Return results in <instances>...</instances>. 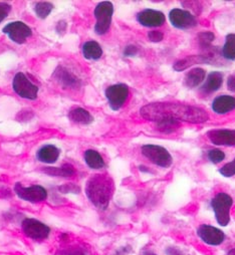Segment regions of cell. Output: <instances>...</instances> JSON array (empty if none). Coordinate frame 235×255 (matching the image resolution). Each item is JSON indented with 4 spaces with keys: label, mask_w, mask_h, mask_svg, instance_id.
Wrapping results in <instances>:
<instances>
[{
    "label": "cell",
    "mask_w": 235,
    "mask_h": 255,
    "mask_svg": "<svg viewBox=\"0 0 235 255\" xmlns=\"http://www.w3.org/2000/svg\"><path fill=\"white\" fill-rule=\"evenodd\" d=\"M130 90L125 84H116L108 87L105 91L106 99L111 110L117 112L121 110L129 98Z\"/></svg>",
    "instance_id": "9c48e42d"
},
{
    "label": "cell",
    "mask_w": 235,
    "mask_h": 255,
    "mask_svg": "<svg viewBox=\"0 0 235 255\" xmlns=\"http://www.w3.org/2000/svg\"><path fill=\"white\" fill-rule=\"evenodd\" d=\"M67 28H68V24L66 21L64 20H61L58 21L56 26H55V31L58 33V34H64L66 31H67Z\"/></svg>",
    "instance_id": "d590c367"
},
{
    "label": "cell",
    "mask_w": 235,
    "mask_h": 255,
    "mask_svg": "<svg viewBox=\"0 0 235 255\" xmlns=\"http://www.w3.org/2000/svg\"><path fill=\"white\" fill-rule=\"evenodd\" d=\"M157 129L165 134H171L174 133L176 130H178L180 127V122L172 119V118H164L156 122Z\"/></svg>",
    "instance_id": "d4e9b609"
},
{
    "label": "cell",
    "mask_w": 235,
    "mask_h": 255,
    "mask_svg": "<svg viewBox=\"0 0 235 255\" xmlns=\"http://www.w3.org/2000/svg\"><path fill=\"white\" fill-rule=\"evenodd\" d=\"M115 190L113 179L105 174L92 176L86 183L85 192L89 201L98 209L106 210Z\"/></svg>",
    "instance_id": "7a4b0ae2"
},
{
    "label": "cell",
    "mask_w": 235,
    "mask_h": 255,
    "mask_svg": "<svg viewBox=\"0 0 235 255\" xmlns=\"http://www.w3.org/2000/svg\"><path fill=\"white\" fill-rule=\"evenodd\" d=\"M21 232L30 240L41 242L49 238L51 229L44 222L35 218H24L21 221Z\"/></svg>",
    "instance_id": "8992f818"
},
{
    "label": "cell",
    "mask_w": 235,
    "mask_h": 255,
    "mask_svg": "<svg viewBox=\"0 0 235 255\" xmlns=\"http://www.w3.org/2000/svg\"><path fill=\"white\" fill-rule=\"evenodd\" d=\"M215 39V35L211 31H205L198 34V40L202 47H209Z\"/></svg>",
    "instance_id": "f546056e"
},
{
    "label": "cell",
    "mask_w": 235,
    "mask_h": 255,
    "mask_svg": "<svg viewBox=\"0 0 235 255\" xmlns=\"http://www.w3.org/2000/svg\"><path fill=\"white\" fill-rule=\"evenodd\" d=\"M52 77L58 84L66 89L77 90L82 86L81 79L63 66H58L54 70Z\"/></svg>",
    "instance_id": "4fadbf2b"
},
{
    "label": "cell",
    "mask_w": 235,
    "mask_h": 255,
    "mask_svg": "<svg viewBox=\"0 0 235 255\" xmlns=\"http://www.w3.org/2000/svg\"><path fill=\"white\" fill-rule=\"evenodd\" d=\"M207 159L212 164H219L224 161L225 159V153L220 149H211L207 152Z\"/></svg>",
    "instance_id": "83f0119b"
},
{
    "label": "cell",
    "mask_w": 235,
    "mask_h": 255,
    "mask_svg": "<svg viewBox=\"0 0 235 255\" xmlns=\"http://www.w3.org/2000/svg\"><path fill=\"white\" fill-rule=\"evenodd\" d=\"M211 109L217 115H226L235 110V97L227 95L216 97L211 104Z\"/></svg>",
    "instance_id": "e0dca14e"
},
{
    "label": "cell",
    "mask_w": 235,
    "mask_h": 255,
    "mask_svg": "<svg viewBox=\"0 0 235 255\" xmlns=\"http://www.w3.org/2000/svg\"><path fill=\"white\" fill-rule=\"evenodd\" d=\"M148 38L152 42H160L164 39V34L159 30H152L148 33Z\"/></svg>",
    "instance_id": "836d02e7"
},
{
    "label": "cell",
    "mask_w": 235,
    "mask_h": 255,
    "mask_svg": "<svg viewBox=\"0 0 235 255\" xmlns=\"http://www.w3.org/2000/svg\"><path fill=\"white\" fill-rule=\"evenodd\" d=\"M2 32L14 43L23 44L26 40L32 36V29L25 22L16 20L7 23L3 28Z\"/></svg>",
    "instance_id": "30bf717a"
},
{
    "label": "cell",
    "mask_w": 235,
    "mask_h": 255,
    "mask_svg": "<svg viewBox=\"0 0 235 255\" xmlns=\"http://www.w3.org/2000/svg\"><path fill=\"white\" fill-rule=\"evenodd\" d=\"M202 62H209V58L206 55H190L185 58H182L178 61H176L173 66L174 71L176 72H183L187 70L188 68L197 65V63H202Z\"/></svg>",
    "instance_id": "d6986e66"
},
{
    "label": "cell",
    "mask_w": 235,
    "mask_h": 255,
    "mask_svg": "<svg viewBox=\"0 0 235 255\" xmlns=\"http://www.w3.org/2000/svg\"><path fill=\"white\" fill-rule=\"evenodd\" d=\"M13 192L20 200L31 204L42 203L48 198L47 190L43 186L37 184L23 186L21 183L17 182L14 184Z\"/></svg>",
    "instance_id": "277c9868"
},
{
    "label": "cell",
    "mask_w": 235,
    "mask_h": 255,
    "mask_svg": "<svg viewBox=\"0 0 235 255\" xmlns=\"http://www.w3.org/2000/svg\"><path fill=\"white\" fill-rule=\"evenodd\" d=\"M219 173L225 178H231L235 176V158L231 161L226 163L219 169Z\"/></svg>",
    "instance_id": "4dcf8cb0"
},
{
    "label": "cell",
    "mask_w": 235,
    "mask_h": 255,
    "mask_svg": "<svg viewBox=\"0 0 235 255\" xmlns=\"http://www.w3.org/2000/svg\"><path fill=\"white\" fill-rule=\"evenodd\" d=\"M140 115L145 120L158 122L164 118H172L179 122L202 124L209 120L208 113L199 107L182 103L157 102L141 108Z\"/></svg>",
    "instance_id": "6da1fadb"
},
{
    "label": "cell",
    "mask_w": 235,
    "mask_h": 255,
    "mask_svg": "<svg viewBox=\"0 0 235 255\" xmlns=\"http://www.w3.org/2000/svg\"><path fill=\"white\" fill-rule=\"evenodd\" d=\"M60 239H61L62 241H67V240L69 239V234H67V233H62L61 236H60Z\"/></svg>",
    "instance_id": "ab89813d"
},
{
    "label": "cell",
    "mask_w": 235,
    "mask_h": 255,
    "mask_svg": "<svg viewBox=\"0 0 235 255\" xmlns=\"http://www.w3.org/2000/svg\"><path fill=\"white\" fill-rule=\"evenodd\" d=\"M165 252H166V255H183L178 248H175V247H169L166 249Z\"/></svg>",
    "instance_id": "74e56055"
},
{
    "label": "cell",
    "mask_w": 235,
    "mask_h": 255,
    "mask_svg": "<svg viewBox=\"0 0 235 255\" xmlns=\"http://www.w3.org/2000/svg\"><path fill=\"white\" fill-rule=\"evenodd\" d=\"M196 233L199 239L208 246H220L226 239V235L221 229L210 224H201Z\"/></svg>",
    "instance_id": "8fae6325"
},
{
    "label": "cell",
    "mask_w": 235,
    "mask_h": 255,
    "mask_svg": "<svg viewBox=\"0 0 235 255\" xmlns=\"http://www.w3.org/2000/svg\"><path fill=\"white\" fill-rule=\"evenodd\" d=\"M83 55L88 60H98L103 56V48L101 44L95 40L86 41L82 46Z\"/></svg>",
    "instance_id": "7402d4cb"
},
{
    "label": "cell",
    "mask_w": 235,
    "mask_h": 255,
    "mask_svg": "<svg viewBox=\"0 0 235 255\" xmlns=\"http://www.w3.org/2000/svg\"><path fill=\"white\" fill-rule=\"evenodd\" d=\"M210 205L216 222L222 227L227 226L230 223V211L233 205L232 197L225 192H219L212 198Z\"/></svg>",
    "instance_id": "3957f363"
},
{
    "label": "cell",
    "mask_w": 235,
    "mask_h": 255,
    "mask_svg": "<svg viewBox=\"0 0 235 255\" xmlns=\"http://www.w3.org/2000/svg\"><path fill=\"white\" fill-rule=\"evenodd\" d=\"M170 23L178 29H190L197 25V18L190 11L174 8L169 12Z\"/></svg>",
    "instance_id": "7c38bea8"
},
{
    "label": "cell",
    "mask_w": 235,
    "mask_h": 255,
    "mask_svg": "<svg viewBox=\"0 0 235 255\" xmlns=\"http://www.w3.org/2000/svg\"><path fill=\"white\" fill-rule=\"evenodd\" d=\"M141 153L147 160L160 168L168 169L173 165L172 155L162 146L146 144L141 147Z\"/></svg>",
    "instance_id": "5b68a950"
},
{
    "label": "cell",
    "mask_w": 235,
    "mask_h": 255,
    "mask_svg": "<svg viewBox=\"0 0 235 255\" xmlns=\"http://www.w3.org/2000/svg\"><path fill=\"white\" fill-rule=\"evenodd\" d=\"M144 255H158V254H156V253H154V252H152V251H146V252L144 253Z\"/></svg>",
    "instance_id": "b9f144b4"
},
{
    "label": "cell",
    "mask_w": 235,
    "mask_h": 255,
    "mask_svg": "<svg viewBox=\"0 0 235 255\" xmlns=\"http://www.w3.org/2000/svg\"><path fill=\"white\" fill-rule=\"evenodd\" d=\"M205 76H206V73L203 69L195 68L190 72H188V74L185 76L184 84L187 88H190V89L197 88L199 85L203 83V81L205 80Z\"/></svg>",
    "instance_id": "cb8c5ba5"
},
{
    "label": "cell",
    "mask_w": 235,
    "mask_h": 255,
    "mask_svg": "<svg viewBox=\"0 0 235 255\" xmlns=\"http://www.w3.org/2000/svg\"><path fill=\"white\" fill-rule=\"evenodd\" d=\"M139 170L142 171V172H144V173H151V171L148 169V167H146V166H144V165L139 166Z\"/></svg>",
    "instance_id": "f35d334b"
},
{
    "label": "cell",
    "mask_w": 235,
    "mask_h": 255,
    "mask_svg": "<svg viewBox=\"0 0 235 255\" xmlns=\"http://www.w3.org/2000/svg\"><path fill=\"white\" fill-rule=\"evenodd\" d=\"M69 119L79 125H90L94 122V117L92 114L84 108H75L70 111Z\"/></svg>",
    "instance_id": "603a6c76"
},
{
    "label": "cell",
    "mask_w": 235,
    "mask_h": 255,
    "mask_svg": "<svg viewBox=\"0 0 235 255\" xmlns=\"http://www.w3.org/2000/svg\"><path fill=\"white\" fill-rule=\"evenodd\" d=\"M227 88L229 91L235 93V75H232L227 79Z\"/></svg>",
    "instance_id": "8d00e7d4"
},
{
    "label": "cell",
    "mask_w": 235,
    "mask_h": 255,
    "mask_svg": "<svg viewBox=\"0 0 235 255\" xmlns=\"http://www.w3.org/2000/svg\"><path fill=\"white\" fill-rule=\"evenodd\" d=\"M223 84V75L219 72H212L208 75L205 83L202 86L201 91L204 94H212L217 92Z\"/></svg>",
    "instance_id": "44dd1931"
},
{
    "label": "cell",
    "mask_w": 235,
    "mask_h": 255,
    "mask_svg": "<svg viewBox=\"0 0 235 255\" xmlns=\"http://www.w3.org/2000/svg\"><path fill=\"white\" fill-rule=\"evenodd\" d=\"M139 49L136 45H133V44H130V45H127L123 51V54L124 56L126 57H133V56H136L137 53H138Z\"/></svg>",
    "instance_id": "e575fe53"
},
{
    "label": "cell",
    "mask_w": 235,
    "mask_h": 255,
    "mask_svg": "<svg viewBox=\"0 0 235 255\" xmlns=\"http://www.w3.org/2000/svg\"><path fill=\"white\" fill-rule=\"evenodd\" d=\"M58 191L63 194H79L81 192V188L75 183H67L58 186Z\"/></svg>",
    "instance_id": "f1b7e54d"
},
{
    "label": "cell",
    "mask_w": 235,
    "mask_h": 255,
    "mask_svg": "<svg viewBox=\"0 0 235 255\" xmlns=\"http://www.w3.org/2000/svg\"><path fill=\"white\" fill-rule=\"evenodd\" d=\"M61 255H87V252L81 247H70L64 249Z\"/></svg>",
    "instance_id": "d6a6232c"
},
{
    "label": "cell",
    "mask_w": 235,
    "mask_h": 255,
    "mask_svg": "<svg viewBox=\"0 0 235 255\" xmlns=\"http://www.w3.org/2000/svg\"><path fill=\"white\" fill-rule=\"evenodd\" d=\"M163 12L155 9H144L137 14V21L145 27H159L165 23Z\"/></svg>",
    "instance_id": "9a60e30c"
},
{
    "label": "cell",
    "mask_w": 235,
    "mask_h": 255,
    "mask_svg": "<svg viewBox=\"0 0 235 255\" xmlns=\"http://www.w3.org/2000/svg\"><path fill=\"white\" fill-rule=\"evenodd\" d=\"M222 55L228 60H235V33L226 35L222 47Z\"/></svg>",
    "instance_id": "484cf974"
},
{
    "label": "cell",
    "mask_w": 235,
    "mask_h": 255,
    "mask_svg": "<svg viewBox=\"0 0 235 255\" xmlns=\"http://www.w3.org/2000/svg\"><path fill=\"white\" fill-rule=\"evenodd\" d=\"M12 90L21 99L34 101L38 97L39 88L24 73H17L12 79Z\"/></svg>",
    "instance_id": "52a82bcc"
},
{
    "label": "cell",
    "mask_w": 235,
    "mask_h": 255,
    "mask_svg": "<svg viewBox=\"0 0 235 255\" xmlns=\"http://www.w3.org/2000/svg\"><path fill=\"white\" fill-rule=\"evenodd\" d=\"M211 144L218 147H235V130L215 129L207 132Z\"/></svg>",
    "instance_id": "5bb4252c"
},
{
    "label": "cell",
    "mask_w": 235,
    "mask_h": 255,
    "mask_svg": "<svg viewBox=\"0 0 235 255\" xmlns=\"http://www.w3.org/2000/svg\"><path fill=\"white\" fill-rule=\"evenodd\" d=\"M53 8L54 6L50 1H39L34 6V12L39 19H45L50 15Z\"/></svg>",
    "instance_id": "4316f807"
},
{
    "label": "cell",
    "mask_w": 235,
    "mask_h": 255,
    "mask_svg": "<svg viewBox=\"0 0 235 255\" xmlns=\"http://www.w3.org/2000/svg\"><path fill=\"white\" fill-rule=\"evenodd\" d=\"M61 150L55 145L46 144L41 146L36 152V160L45 165H52L60 159Z\"/></svg>",
    "instance_id": "2e32d148"
},
{
    "label": "cell",
    "mask_w": 235,
    "mask_h": 255,
    "mask_svg": "<svg viewBox=\"0 0 235 255\" xmlns=\"http://www.w3.org/2000/svg\"><path fill=\"white\" fill-rule=\"evenodd\" d=\"M226 255H235V248H231L227 253Z\"/></svg>",
    "instance_id": "60d3db41"
},
{
    "label": "cell",
    "mask_w": 235,
    "mask_h": 255,
    "mask_svg": "<svg viewBox=\"0 0 235 255\" xmlns=\"http://www.w3.org/2000/svg\"><path fill=\"white\" fill-rule=\"evenodd\" d=\"M11 5L6 2H0V23H1L10 13Z\"/></svg>",
    "instance_id": "1f68e13d"
},
{
    "label": "cell",
    "mask_w": 235,
    "mask_h": 255,
    "mask_svg": "<svg viewBox=\"0 0 235 255\" xmlns=\"http://www.w3.org/2000/svg\"><path fill=\"white\" fill-rule=\"evenodd\" d=\"M113 14L114 5L111 1H102L96 6L94 10L96 18L95 32L98 35H104L109 31L112 24Z\"/></svg>",
    "instance_id": "ba28073f"
},
{
    "label": "cell",
    "mask_w": 235,
    "mask_h": 255,
    "mask_svg": "<svg viewBox=\"0 0 235 255\" xmlns=\"http://www.w3.org/2000/svg\"><path fill=\"white\" fill-rule=\"evenodd\" d=\"M84 160L86 165L92 170H102L106 166L103 156L94 149H88L85 151Z\"/></svg>",
    "instance_id": "ffe728a7"
},
{
    "label": "cell",
    "mask_w": 235,
    "mask_h": 255,
    "mask_svg": "<svg viewBox=\"0 0 235 255\" xmlns=\"http://www.w3.org/2000/svg\"><path fill=\"white\" fill-rule=\"evenodd\" d=\"M42 172L48 176L60 178H71L74 177L77 173L76 168L70 163H66L61 167H44Z\"/></svg>",
    "instance_id": "ac0fdd59"
}]
</instances>
